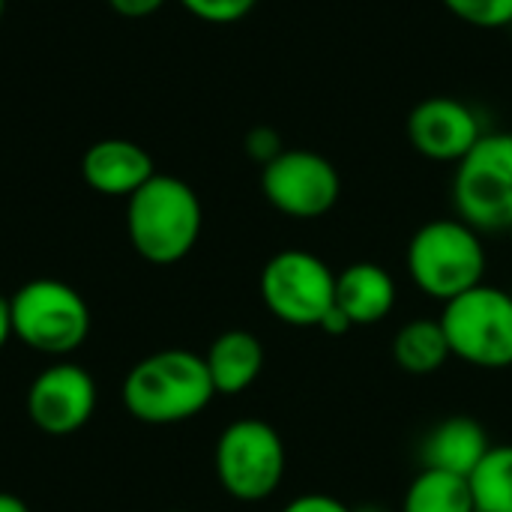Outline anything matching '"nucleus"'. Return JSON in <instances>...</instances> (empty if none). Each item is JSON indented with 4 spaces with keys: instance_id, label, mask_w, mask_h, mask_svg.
<instances>
[{
    "instance_id": "obj_27",
    "label": "nucleus",
    "mask_w": 512,
    "mask_h": 512,
    "mask_svg": "<svg viewBox=\"0 0 512 512\" xmlns=\"http://www.w3.org/2000/svg\"><path fill=\"white\" fill-rule=\"evenodd\" d=\"M3 9H6V0H0V18H3Z\"/></svg>"
},
{
    "instance_id": "obj_12",
    "label": "nucleus",
    "mask_w": 512,
    "mask_h": 512,
    "mask_svg": "<svg viewBox=\"0 0 512 512\" xmlns=\"http://www.w3.org/2000/svg\"><path fill=\"white\" fill-rule=\"evenodd\" d=\"M156 174L150 153L129 138H102L84 150V183L108 198H132Z\"/></svg>"
},
{
    "instance_id": "obj_15",
    "label": "nucleus",
    "mask_w": 512,
    "mask_h": 512,
    "mask_svg": "<svg viewBox=\"0 0 512 512\" xmlns=\"http://www.w3.org/2000/svg\"><path fill=\"white\" fill-rule=\"evenodd\" d=\"M216 396H237L249 390L264 369V345L249 330L222 333L204 354Z\"/></svg>"
},
{
    "instance_id": "obj_14",
    "label": "nucleus",
    "mask_w": 512,
    "mask_h": 512,
    "mask_svg": "<svg viewBox=\"0 0 512 512\" xmlns=\"http://www.w3.org/2000/svg\"><path fill=\"white\" fill-rule=\"evenodd\" d=\"M489 450H492V441H489L486 429L474 417L456 414V417L441 420L423 438L420 462H423V468L471 477L474 468L486 459Z\"/></svg>"
},
{
    "instance_id": "obj_26",
    "label": "nucleus",
    "mask_w": 512,
    "mask_h": 512,
    "mask_svg": "<svg viewBox=\"0 0 512 512\" xmlns=\"http://www.w3.org/2000/svg\"><path fill=\"white\" fill-rule=\"evenodd\" d=\"M0 512H30V510H27V504H24L21 498H15V495H9V492H0Z\"/></svg>"
},
{
    "instance_id": "obj_3",
    "label": "nucleus",
    "mask_w": 512,
    "mask_h": 512,
    "mask_svg": "<svg viewBox=\"0 0 512 512\" xmlns=\"http://www.w3.org/2000/svg\"><path fill=\"white\" fill-rule=\"evenodd\" d=\"M486 264L483 234L459 216L420 225L405 252L411 282L438 303H450L453 297L483 285Z\"/></svg>"
},
{
    "instance_id": "obj_28",
    "label": "nucleus",
    "mask_w": 512,
    "mask_h": 512,
    "mask_svg": "<svg viewBox=\"0 0 512 512\" xmlns=\"http://www.w3.org/2000/svg\"><path fill=\"white\" fill-rule=\"evenodd\" d=\"M510 30H512V24H510Z\"/></svg>"
},
{
    "instance_id": "obj_1",
    "label": "nucleus",
    "mask_w": 512,
    "mask_h": 512,
    "mask_svg": "<svg viewBox=\"0 0 512 512\" xmlns=\"http://www.w3.org/2000/svg\"><path fill=\"white\" fill-rule=\"evenodd\" d=\"M126 201L129 243L144 261L177 264L195 249L204 225V210L186 180L174 174H153Z\"/></svg>"
},
{
    "instance_id": "obj_29",
    "label": "nucleus",
    "mask_w": 512,
    "mask_h": 512,
    "mask_svg": "<svg viewBox=\"0 0 512 512\" xmlns=\"http://www.w3.org/2000/svg\"><path fill=\"white\" fill-rule=\"evenodd\" d=\"M174 512H180V510H174Z\"/></svg>"
},
{
    "instance_id": "obj_25",
    "label": "nucleus",
    "mask_w": 512,
    "mask_h": 512,
    "mask_svg": "<svg viewBox=\"0 0 512 512\" xmlns=\"http://www.w3.org/2000/svg\"><path fill=\"white\" fill-rule=\"evenodd\" d=\"M9 336H15V330H12V303L0 297V348L6 345Z\"/></svg>"
},
{
    "instance_id": "obj_4",
    "label": "nucleus",
    "mask_w": 512,
    "mask_h": 512,
    "mask_svg": "<svg viewBox=\"0 0 512 512\" xmlns=\"http://www.w3.org/2000/svg\"><path fill=\"white\" fill-rule=\"evenodd\" d=\"M441 327L450 354L477 369L512 366V294L495 285H477L444 303Z\"/></svg>"
},
{
    "instance_id": "obj_9",
    "label": "nucleus",
    "mask_w": 512,
    "mask_h": 512,
    "mask_svg": "<svg viewBox=\"0 0 512 512\" xmlns=\"http://www.w3.org/2000/svg\"><path fill=\"white\" fill-rule=\"evenodd\" d=\"M261 192L267 204L288 219H321L336 207L342 177L327 156L297 147L282 150L261 168Z\"/></svg>"
},
{
    "instance_id": "obj_17",
    "label": "nucleus",
    "mask_w": 512,
    "mask_h": 512,
    "mask_svg": "<svg viewBox=\"0 0 512 512\" xmlns=\"http://www.w3.org/2000/svg\"><path fill=\"white\" fill-rule=\"evenodd\" d=\"M402 512H477L468 477L420 468V474L408 483Z\"/></svg>"
},
{
    "instance_id": "obj_2",
    "label": "nucleus",
    "mask_w": 512,
    "mask_h": 512,
    "mask_svg": "<svg viewBox=\"0 0 512 512\" xmlns=\"http://www.w3.org/2000/svg\"><path fill=\"white\" fill-rule=\"evenodd\" d=\"M216 396L204 357L168 348L132 366L123 384L126 411L150 426H171L198 417Z\"/></svg>"
},
{
    "instance_id": "obj_7",
    "label": "nucleus",
    "mask_w": 512,
    "mask_h": 512,
    "mask_svg": "<svg viewBox=\"0 0 512 512\" xmlns=\"http://www.w3.org/2000/svg\"><path fill=\"white\" fill-rule=\"evenodd\" d=\"M285 462L288 456L282 435L270 423L252 417L231 423L219 435L213 453L222 489L243 504L267 501L282 486Z\"/></svg>"
},
{
    "instance_id": "obj_6",
    "label": "nucleus",
    "mask_w": 512,
    "mask_h": 512,
    "mask_svg": "<svg viewBox=\"0 0 512 512\" xmlns=\"http://www.w3.org/2000/svg\"><path fill=\"white\" fill-rule=\"evenodd\" d=\"M12 330L39 354H69L84 345L90 333V309L84 297L57 279H33L15 291Z\"/></svg>"
},
{
    "instance_id": "obj_13",
    "label": "nucleus",
    "mask_w": 512,
    "mask_h": 512,
    "mask_svg": "<svg viewBox=\"0 0 512 512\" xmlns=\"http://www.w3.org/2000/svg\"><path fill=\"white\" fill-rule=\"evenodd\" d=\"M396 297V279L381 264L357 261L336 273V306L348 315L354 327L381 324L396 309Z\"/></svg>"
},
{
    "instance_id": "obj_11",
    "label": "nucleus",
    "mask_w": 512,
    "mask_h": 512,
    "mask_svg": "<svg viewBox=\"0 0 512 512\" xmlns=\"http://www.w3.org/2000/svg\"><path fill=\"white\" fill-rule=\"evenodd\" d=\"M27 411L42 432L72 435L96 411V381L81 366L57 363L33 381Z\"/></svg>"
},
{
    "instance_id": "obj_24",
    "label": "nucleus",
    "mask_w": 512,
    "mask_h": 512,
    "mask_svg": "<svg viewBox=\"0 0 512 512\" xmlns=\"http://www.w3.org/2000/svg\"><path fill=\"white\" fill-rule=\"evenodd\" d=\"M318 330H324L327 336H345V333H351L354 330V324L348 321V315L339 309V306H333L327 315H324V321H321V327Z\"/></svg>"
},
{
    "instance_id": "obj_10",
    "label": "nucleus",
    "mask_w": 512,
    "mask_h": 512,
    "mask_svg": "<svg viewBox=\"0 0 512 512\" xmlns=\"http://www.w3.org/2000/svg\"><path fill=\"white\" fill-rule=\"evenodd\" d=\"M411 147L429 162L459 165L486 135L477 111L456 96H429L417 102L405 123Z\"/></svg>"
},
{
    "instance_id": "obj_16",
    "label": "nucleus",
    "mask_w": 512,
    "mask_h": 512,
    "mask_svg": "<svg viewBox=\"0 0 512 512\" xmlns=\"http://www.w3.org/2000/svg\"><path fill=\"white\" fill-rule=\"evenodd\" d=\"M450 357H453L450 342H447L438 318H414L405 327H399V333L393 339L396 366L417 378L441 372Z\"/></svg>"
},
{
    "instance_id": "obj_19",
    "label": "nucleus",
    "mask_w": 512,
    "mask_h": 512,
    "mask_svg": "<svg viewBox=\"0 0 512 512\" xmlns=\"http://www.w3.org/2000/svg\"><path fill=\"white\" fill-rule=\"evenodd\" d=\"M459 21L480 30H501L512 24V0H441Z\"/></svg>"
},
{
    "instance_id": "obj_21",
    "label": "nucleus",
    "mask_w": 512,
    "mask_h": 512,
    "mask_svg": "<svg viewBox=\"0 0 512 512\" xmlns=\"http://www.w3.org/2000/svg\"><path fill=\"white\" fill-rule=\"evenodd\" d=\"M243 150H246V156L252 162H258L264 168L285 150V144H282V135L273 126H252L246 132V138H243Z\"/></svg>"
},
{
    "instance_id": "obj_20",
    "label": "nucleus",
    "mask_w": 512,
    "mask_h": 512,
    "mask_svg": "<svg viewBox=\"0 0 512 512\" xmlns=\"http://www.w3.org/2000/svg\"><path fill=\"white\" fill-rule=\"evenodd\" d=\"M177 3L189 15L207 24H237L258 6V0H177Z\"/></svg>"
},
{
    "instance_id": "obj_18",
    "label": "nucleus",
    "mask_w": 512,
    "mask_h": 512,
    "mask_svg": "<svg viewBox=\"0 0 512 512\" xmlns=\"http://www.w3.org/2000/svg\"><path fill=\"white\" fill-rule=\"evenodd\" d=\"M468 483L477 512H512V444H492Z\"/></svg>"
},
{
    "instance_id": "obj_23",
    "label": "nucleus",
    "mask_w": 512,
    "mask_h": 512,
    "mask_svg": "<svg viewBox=\"0 0 512 512\" xmlns=\"http://www.w3.org/2000/svg\"><path fill=\"white\" fill-rule=\"evenodd\" d=\"M168 0H108V6L123 18H147L159 12Z\"/></svg>"
},
{
    "instance_id": "obj_8",
    "label": "nucleus",
    "mask_w": 512,
    "mask_h": 512,
    "mask_svg": "<svg viewBox=\"0 0 512 512\" xmlns=\"http://www.w3.org/2000/svg\"><path fill=\"white\" fill-rule=\"evenodd\" d=\"M261 300L288 327H321L336 306V273L306 249H282L261 270Z\"/></svg>"
},
{
    "instance_id": "obj_22",
    "label": "nucleus",
    "mask_w": 512,
    "mask_h": 512,
    "mask_svg": "<svg viewBox=\"0 0 512 512\" xmlns=\"http://www.w3.org/2000/svg\"><path fill=\"white\" fill-rule=\"evenodd\" d=\"M282 512H354L345 501L333 498V495H321V492H309L300 495L294 501H288Z\"/></svg>"
},
{
    "instance_id": "obj_5",
    "label": "nucleus",
    "mask_w": 512,
    "mask_h": 512,
    "mask_svg": "<svg viewBox=\"0 0 512 512\" xmlns=\"http://www.w3.org/2000/svg\"><path fill=\"white\" fill-rule=\"evenodd\" d=\"M453 207L480 234L512 228V132H486L456 165Z\"/></svg>"
}]
</instances>
